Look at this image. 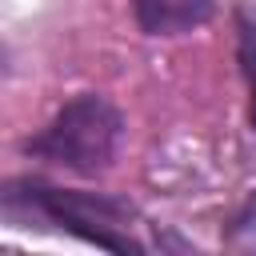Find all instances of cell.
Segmentation results:
<instances>
[{"mask_svg": "<svg viewBox=\"0 0 256 256\" xmlns=\"http://www.w3.org/2000/svg\"><path fill=\"white\" fill-rule=\"evenodd\" d=\"M120 140H124L120 108L104 92H76L56 108V116L44 128H36L20 144V152L72 176H100L112 168Z\"/></svg>", "mask_w": 256, "mask_h": 256, "instance_id": "obj_2", "label": "cell"}, {"mask_svg": "<svg viewBox=\"0 0 256 256\" xmlns=\"http://www.w3.org/2000/svg\"><path fill=\"white\" fill-rule=\"evenodd\" d=\"M0 216L12 228L60 232L124 256L148 252V244L132 236V220L140 216V208L128 196H112V192L64 188L44 176H8L0 184Z\"/></svg>", "mask_w": 256, "mask_h": 256, "instance_id": "obj_1", "label": "cell"}, {"mask_svg": "<svg viewBox=\"0 0 256 256\" xmlns=\"http://www.w3.org/2000/svg\"><path fill=\"white\" fill-rule=\"evenodd\" d=\"M232 20H236V64L248 88V124L256 132V20L240 8L232 12Z\"/></svg>", "mask_w": 256, "mask_h": 256, "instance_id": "obj_4", "label": "cell"}, {"mask_svg": "<svg viewBox=\"0 0 256 256\" xmlns=\"http://www.w3.org/2000/svg\"><path fill=\"white\" fill-rule=\"evenodd\" d=\"M132 20L152 40H172L204 28L216 16V0H128Z\"/></svg>", "mask_w": 256, "mask_h": 256, "instance_id": "obj_3", "label": "cell"}]
</instances>
